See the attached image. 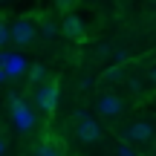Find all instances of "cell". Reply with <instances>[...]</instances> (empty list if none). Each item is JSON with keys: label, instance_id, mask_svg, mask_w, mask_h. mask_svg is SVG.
Here are the masks:
<instances>
[{"label": "cell", "instance_id": "6da1fadb", "mask_svg": "<svg viewBox=\"0 0 156 156\" xmlns=\"http://www.w3.org/2000/svg\"><path fill=\"white\" fill-rule=\"evenodd\" d=\"M9 41L15 46H29L38 41V17L32 15H23V17H15L9 23Z\"/></svg>", "mask_w": 156, "mask_h": 156}, {"label": "cell", "instance_id": "7a4b0ae2", "mask_svg": "<svg viewBox=\"0 0 156 156\" xmlns=\"http://www.w3.org/2000/svg\"><path fill=\"white\" fill-rule=\"evenodd\" d=\"M9 107H12V122H15V127L20 130V133H29V130H35L38 119H35L32 107H29V104H26V101H23L17 93H12V98H9Z\"/></svg>", "mask_w": 156, "mask_h": 156}, {"label": "cell", "instance_id": "3957f363", "mask_svg": "<svg viewBox=\"0 0 156 156\" xmlns=\"http://www.w3.org/2000/svg\"><path fill=\"white\" fill-rule=\"evenodd\" d=\"M35 107L46 116H52L58 107V84L55 81H46L41 87H35Z\"/></svg>", "mask_w": 156, "mask_h": 156}, {"label": "cell", "instance_id": "277c9868", "mask_svg": "<svg viewBox=\"0 0 156 156\" xmlns=\"http://www.w3.org/2000/svg\"><path fill=\"white\" fill-rule=\"evenodd\" d=\"M153 139V124L151 122H133L127 130H124V145L130 147H139V145H147V142Z\"/></svg>", "mask_w": 156, "mask_h": 156}, {"label": "cell", "instance_id": "5b68a950", "mask_svg": "<svg viewBox=\"0 0 156 156\" xmlns=\"http://www.w3.org/2000/svg\"><path fill=\"white\" fill-rule=\"evenodd\" d=\"M95 110H98L104 119H116V116H122L124 101H122V95H119V93H101L98 101H95Z\"/></svg>", "mask_w": 156, "mask_h": 156}, {"label": "cell", "instance_id": "8992f818", "mask_svg": "<svg viewBox=\"0 0 156 156\" xmlns=\"http://www.w3.org/2000/svg\"><path fill=\"white\" fill-rule=\"evenodd\" d=\"M0 69H3L6 78H20V75L29 73L26 61L20 55H12V52H0Z\"/></svg>", "mask_w": 156, "mask_h": 156}, {"label": "cell", "instance_id": "52a82bcc", "mask_svg": "<svg viewBox=\"0 0 156 156\" xmlns=\"http://www.w3.org/2000/svg\"><path fill=\"white\" fill-rule=\"evenodd\" d=\"M58 29H61L64 35H67L69 41H84V35H87V29H84V20L75 15H64L61 17V23H58Z\"/></svg>", "mask_w": 156, "mask_h": 156}, {"label": "cell", "instance_id": "ba28073f", "mask_svg": "<svg viewBox=\"0 0 156 156\" xmlns=\"http://www.w3.org/2000/svg\"><path fill=\"white\" fill-rule=\"evenodd\" d=\"M75 136H78V142H81V145H93V142L101 139V127H98V122H95V119H84V122H78Z\"/></svg>", "mask_w": 156, "mask_h": 156}, {"label": "cell", "instance_id": "9c48e42d", "mask_svg": "<svg viewBox=\"0 0 156 156\" xmlns=\"http://www.w3.org/2000/svg\"><path fill=\"white\" fill-rule=\"evenodd\" d=\"M58 32H61V29H58V20H52L49 15L38 17V35H44V38L49 41V38H55Z\"/></svg>", "mask_w": 156, "mask_h": 156}, {"label": "cell", "instance_id": "30bf717a", "mask_svg": "<svg viewBox=\"0 0 156 156\" xmlns=\"http://www.w3.org/2000/svg\"><path fill=\"white\" fill-rule=\"evenodd\" d=\"M29 81H32V87L46 84V67H44V64H35V67H29Z\"/></svg>", "mask_w": 156, "mask_h": 156}, {"label": "cell", "instance_id": "8fae6325", "mask_svg": "<svg viewBox=\"0 0 156 156\" xmlns=\"http://www.w3.org/2000/svg\"><path fill=\"white\" fill-rule=\"evenodd\" d=\"M35 156H61V151H58L52 142H41V145L35 147Z\"/></svg>", "mask_w": 156, "mask_h": 156}, {"label": "cell", "instance_id": "7c38bea8", "mask_svg": "<svg viewBox=\"0 0 156 156\" xmlns=\"http://www.w3.org/2000/svg\"><path fill=\"white\" fill-rule=\"evenodd\" d=\"M78 0H52V6H55V12H61V15H73Z\"/></svg>", "mask_w": 156, "mask_h": 156}, {"label": "cell", "instance_id": "4fadbf2b", "mask_svg": "<svg viewBox=\"0 0 156 156\" xmlns=\"http://www.w3.org/2000/svg\"><path fill=\"white\" fill-rule=\"evenodd\" d=\"M122 78H124L122 67H107V69H104V81H107V84H113V81H122Z\"/></svg>", "mask_w": 156, "mask_h": 156}, {"label": "cell", "instance_id": "5bb4252c", "mask_svg": "<svg viewBox=\"0 0 156 156\" xmlns=\"http://www.w3.org/2000/svg\"><path fill=\"white\" fill-rule=\"evenodd\" d=\"M9 44V23L6 20H0V49Z\"/></svg>", "mask_w": 156, "mask_h": 156}, {"label": "cell", "instance_id": "9a60e30c", "mask_svg": "<svg viewBox=\"0 0 156 156\" xmlns=\"http://www.w3.org/2000/svg\"><path fill=\"white\" fill-rule=\"evenodd\" d=\"M119 156H136V147H130V145H119Z\"/></svg>", "mask_w": 156, "mask_h": 156}, {"label": "cell", "instance_id": "2e32d148", "mask_svg": "<svg viewBox=\"0 0 156 156\" xmlns=\"http://www.w3.org/2000/svg\"><path fill=\"white\" fill-rule=\"evenodd\" d=\"M113 58H116V61H119V64H122V61H124V58H127V52H124V49H116V52H113Z\"/></svg>", "mask_w": 156, "mask_h": 156}, {"label": "cell", "instance_id": "e0dca14e", "mask_svg": "<svg viewBox=\"0 0 156 156\" xmlns=\"http://www.w3.org/2000/svg\"><path fill=\"white\" fill-rule=\"evenodd\" d=\"M78 87H81V90H87V87H93V81H90V78H81V81H78Z\"/></svg>", "mask_w": 156, "mask_h": 156}, {"label": "cell", "instance_id": "ac0fdd59", "mask_svg": "<svg viewBox=\"0 0 156 156\" xmlns=\"http://www.w3.org/2000/svg\"><path fill=\"white\" fill-rule=\"evenodd\" d=\"M6 147H9V142H6V136H0V156L6 153Z\"/></svg>", "mask_w": 156, "mask_h": 156}, {"label": "cell", "instance_id": "d6986e66", "mask_svg": "<svg viewBox=\"0 0 156 156\" xmlns=\"http://www.w3.org/2000/svg\"><path fill=\"white\" fill-rule=\"evenodd\" d=\"M147 78H151V84H156V67H151V73H147Z\"/></svg>", "mask_w": 156, "mask_h": 156}, {"label": "cell", "instance_id": "ffe728a7", "mask_svg": "<svg viewBox=\"0 0 156 156\" xmlns=\"http://www.w3.org/2000/svg\"><path fill=\"white\" fill-rule=\"evenodd\" d=\"M3 78H6V75H3V69H0V81H3Z\"/></svg>", "mask_w": 156, "mask_h": 156}]
</instances>
